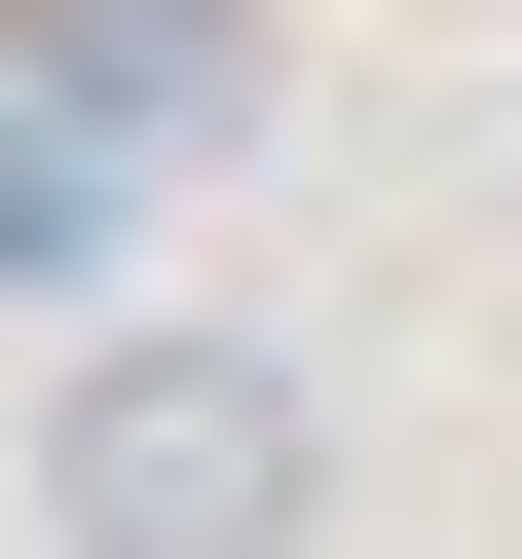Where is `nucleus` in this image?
Wrapping results in <instances>:
<instances>
[{"instance_id":"obj_1","label":"nucleus","mask_w":522,"mask_h":559,"mask_svg":"<svg viewBox=\"0 0 522 559\" xmlns=\"http://www.w3.org/2000/svg\"><path fill=\"white\" fill-rule=\"evenodd\" d=\"M0 522H38V559H299L336 522V411H299V336H75L38 373V448H0Z\"/></svg>"}]
</instances>
